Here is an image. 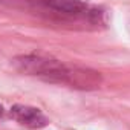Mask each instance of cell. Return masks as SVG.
<instances>
[{
    "instance_id": "cell-1",
    "label": "cell",
    "mask_w": 130,
    "mask_h": 130,
    "mask_svg": "<svg viewBox=\"0 0 130 130\" xmlns=\"http://www.w3.org/2000/svg\"><path fill=\"white\" fill-rule=\"evenodd\" d=\"M14 68L28 77L44 83L66 86L75 90H96L103 84V75L90 68L66 64L43 54H25L12 60Z\"/></svg>"
},
{
    "instance_id": "cell-2",
    "label": "cell",
    "mask_w": 130,
    "mask_h": 130,
    "mask_svg": "<svg viewBox=\"0 0 130 130\" xmlns=\"http://www.w3.org/2000/svg\"><path fill=\"white\" fill-rule=\"evenodd\" d=\"M0 5L69 28L100 29L106 25V12L83 0H0Z\"/></svg>"
},
{
    "instance_id": "cell-3",
    "label": "cell",
    "mask_w": 130,
    "mask_h": 130,
    "mask_svg": "<svg viewBox=\"0 0 130 130\" xmlns=\"http://www.w3.org/2000/svg\"><path fill=\"white\" fill-rule=\"evenodd\" d=\"M9 116L15 122L28 128H43L49 124L47 116L40 109L32 107V106H25V104L12 106L9 109Z\"/></svg>"
},
{
    "instance_id": "cell-4",
    "label": "cell",
    "mask_w": 130,
    "mask_h": 130,
    "mask_svg": "<svg viewBox=\"0 0 130 130\" xmlns=\"http://www.w3.org/2000/svg\"><path fill=\"white\" fill-rule=\"evenodd\" d=\"M3 115V107H2V104H0V116Z\"/></svg>"
}]
</instances>
